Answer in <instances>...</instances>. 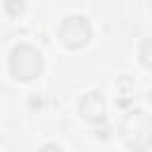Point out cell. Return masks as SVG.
<instances>
[{
	"instance_id": "6da1fadb",
	"label": "cell",
	"mask_w": 152,
	"mask_h": 152,
	"mask_svg": "<svg viewBox=\"0 0 152 152\" xmlns=\"http://www.w3.org/2000/svg\"><path fill=\"white\" fill-rule=\"evenodd\" d=\"M121 138L135 152L147 150L152 145V116L140 109L128 112L121 121Z\"/></svg>"
},
{
	"instance_id": "7a4b0ae2",
	"label": "cell",
	"mask_w": 152,
	"mask_h": 152,
	"mask_svg": "<svg viewBox=\"0 0 152 152\" xmlns=\"http://www.w3.org/2000/svg\"><path fill=\"white\" fill-rule=\"evenodd\" d=\"M10 66H12V74L21 81H31L40 74L43 69V59H40V52L33 50L31 45H19L12 50V59H10Z\"/></svg>"
},
{
	"instance_id": "3957f363",
	"label": "cell",
	"mask_w": 152,
	"mask_h": 152,
	"mask_svg": "<svg viewBox=\"0 0 152 152\" xmlns=\"http://www.w3.org/2000/svg\"><path fill=\"white\" fill-rule=\"evenodd\" d=\"M59 38L69 48H81L90 38V24H88V19H83L78 14L76 17H66L62 21V26H59Z\"/></svg>"
},
{
	"instance_id": "277c9868",
	"label": "cell",
	"mask_w": 152,
	"mask_h": 152,
	"mask_svg": "<svg viewBox=\"0 0 152 152\" xmlns=\"http://www.w3.org/2000/svg\"><path fill=\"white\" fill-rule=\"evenodd\" d=\"M81 114L88 121H102L104 119V100L100 93H88L81 100Z\"/></svg>"
},
{
	"instance_id": "5b68a950",
	"label": "cell",
	"mask_w": 152,
	"mask_h": 152,
	"mask_svg": "<svg viewBox=\"0 0 152 152\" xmlns=\"http://www.w3.org/2000/svg\"><path fill=\"white\" fill-rule=\"evenodd\" d=\"M140 62L147 69H152V40H145L142 43V48H140Z\"/></svg>"
},
{
	"instance_id": "8992f818",
	"label": "cell",
	"mask_w": 152,
	"mask_h": 152,
	"mask_svg": "<svg viewBox=\"0 0 152 152\" xmlns=\"http://www.w3.org/2000/svg\"><path fill=\"white\" fill-rule=\"evenodd\" d=\"M40 152H62V150H59V147H57L55 142H50V145H45V147H43Z\"/></svg>"
}]
</instances>
